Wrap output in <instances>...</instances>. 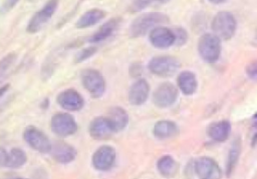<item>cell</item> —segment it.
<instances>
[{
	"instance_id": "obj_25",
	"label": "cell",
	"mask_w": 257,
	"mask_h": 179,
	"mask_svg": "<svg viewBox=\"0 0 257 179\" xmlns=\"http://www.w3.org/2000/svg\"><path fill=\"white\" fill-rule=\"evenodd\" d=\"M240 152H241V142L238 138H236L235 141L232 143L231 149L229 151V156H228V161H227V174L228 175L233 171L235 165L237 164Z\"/></svg>"
},
{
	"instance_id": "obj_11",
	"label": "cell",
	"mask_w": 257,
	"mask_h": 179,
	"mask_svg": "<svg viewBox=\"0 0 257 179\" xmlns=\"http://www.w3.org/2000/svg\"><path fill=\"white\" fill-rule=\"evenodd\" d=\"M151 44L159 49H167L175 44L176 37L172 29L165 26H158L149 33Z\"/></svg>"
},
{
	"instance_id": "obj_24",
	"label": "cell",
	"mask_w": 257,
	"mask_h": 179,
	"mask_svg": "<svg viewBox=\"0 0 257 179\" xmlns=\"http://www.w3.org/2000/svg\"><path fill=\"white\" fill-rule=\"evenodd\" d=\"M27 161L26 153L20 148H12L8 152V160L6 167L8 168H20L22 167Z\"/></svg>"
},
{
	"instance_id": "obj_18",
	"label": "cell",
	"mask_w": 257,
	"mask_h": 179,
	"mask_svg": "<svg viewBox=\"0 0 257 179\" xmlns=\"http://www.w3.org/2000/svg\"><path fill=\"white\" fill-rule=\"evenodd\" d=\"M119 18H111L105 23H103L89 38L88 42L90 43H98L109 38L117 29L119 25Z\"/></svg>"
},
{
	"instance_id": "obj_35",
	"label": "cell",
	"mask_w": 257,
	"mask_h": 179,
	"mask_svg": "<svg viewBox=\"0 0 257 179\" xmlns=\"http://www.w3.org/2000/svg\"><path fill=\"white\" fill-rule=\"evenodd\" d=\"M158 2H160V3H167L168 1H170V0H157Z\"/></svg>"
},
{
	"instance_id": "obj_10",
	"label": "cell",
	"mask_w": 257,
	"mask_h": 179,
	"mask_svg": "<svg viewBox=\"0 0 257 179\" xmlns=\"http://www.w3.org/2000/svg\"><path fill=\"white\" fill-rule=\"evenodd\" d=\"M116 152L108 145H102L95 150L92 155V165L96 170L107 171L111 169L115 162Z\"/></svg>"
},
{
	"instance_id": "obj_17",
	"label": "cell",
	"mask_w": 257,
	"mask_h": 179,
	"mask_svg": "<svg viewBox=\"0 0 257 179\" xmlns=\"http://www.w3.org/2000/svg\"><path fill=\"white\" fill-rule=\"evenodd\" d=\"M230 133H231V124L227 120H220L217 122H213L207 128L208 136L216 142H223L227 140Z\"/></svg>"
},
{
	"instance_id": "obj_9",
	"label": "cell",
	"mask_w": 257,
	"mask_h": 179,
	"mask_svg": "<svg viewBox=\"0 0 257 179\" xmlns=\"http://www.w3.org/2000/svg\"><path fill=\"white\" fill-rule=\"evenodd\" d=\"M178 98L177 87L170 83L165 82L159 85L153 94V102L159 108H167L172 106Z\"/></svg>"
},
{
	"instance_id": "obj_14",
	"label": "cell",
	"mask_w": 257,
	"mask_h": 179,
	"mask_svg": "<svg viewBox=\"0 0 257 179\" xmlns=\"http://www.w3.org/2000/svg\"><path fill=\"white\" fill-rule=\"evenodd\" d=\"M89 135L95 140L108 139L115 131L107 117H95L89 124Z\"/></svg>"
},
{
	"instance_id": "obj_31",
	"label": "cell",
	"mask_w": 257,
	"mask_h": 179,
	"mask_svg": "<svg viewBox=\"0 0 257 179\" xmlns=\"http://www.w3.org/2000/svg\"><path fill=\"white\" fill-rule=\"evenodd\" d=\"M7 160H8V152L5 149L0 148V166L6 167Z\"/></svg>"
},
{
	"instance_id": "obj_16",
	"label": "cell",
	"mask_w": 257,
	"mask_h": 179,
	"mask_svg": "<svg viewBox=\"0 0 257 179\" xmlns=\"http://www.w3.org/2000/svg\"><path fill=\"white\" fill-rule=\"evenodd\" d=\"M150 85L146 79L137 80L128 90V102L132 105H143L149 98Z\"/></svg>"
},
{
	"instance_id": "obj_36",
	"label": "cell",
	"mask_w": 257,
	"mask_h": 179,
	"mask_svg": "<svg viewBox=\"0 0 257 179\" xmlns=\"http://www.w3.org/2000/svg\"><path fill=\"white\" fill-rule=\"evenodd\" d=\"M254 117H255V118H257V112H256V113H255V115H254Z\"/></svg>"
},
{
	"instance_id": "obj_21",
	"label": "cell",
	"mask_w": 257,
	"mask_h": 179,
	"mask_svg": "<svg viewBox=\"0 0 257 179\" xmlns=\"http://www.w3.org/2000/svg\"><path fill=\"white\" fill-rule=\"evenodd\" d=\"M104 16H105V13L101 9H98V8L89 9L78 18V20L75 23V26L76 28H79V29L91 27L97 24Z\"/></svg>"
},
{
	"instance_id": "obj_5",
	"label": "cell",
	"mask_w": 257,
	"mask_h": 179,
	"mask_svg": "<svg viewBox=\"0 0 257 179\" xmlns=\"http://www.w3.org/2000/svg\"><path fill=\"white\" fill-rule=\"evenodd\" d=\"M181 64L179 60L173 56H156L149 62V70L159 77H170L174 75Z\"/></svg>"
},
{
	"instance_id": "obj_26",
	"label": "cell",
	"mask_w": 257,
	"mask_h": 179,
	"mask_svg": "<svg viewBox=\"0 0 257 179\" xmlns=\"http://www.w3.org/2000/svg\"><path fill=\"white\" fill-rule=\"evenodd\" d=\"M16 60V55L14 53H10L3 57L0 60V84L6 76V73L9 71L11 66L14 64Z\"/></svg>"
},
{
	"instance_id": "obj_13",
	"label": "cell",
	"mask_w": 257,
	"mask_h": 179,
	"mask_svg": "<svg viewBox=\"0 0 257 179\" xmlns=\"http://www.w3.org/2000/svg\"><path fill=\"white\" fill-rule=\"evenodd\" d=\"M57 104L67 111H79L84 106L82 96L74 89H65L56 97Z\"/></svg>"
},
{
	"instance_id": "obj_33",
	"label": "cell",
	"mask_w": 257,
	"mask_h": 179,
	"mask_svg": "<svg viewBox=\"0 0 257 179\" xmlns=\"http://www.w3.org/2000/svg\"><path fill=\"white\" fill-rule=\"evenodd\" d=\"M8 88H9V85H8V84H5V85H3V86L0 87V98L7 92Z\"/></svg>"
},
{
	"instance_id": "obj_23",
	"label": "cell",
	"mask_w": 257,
	"mask_h": 179,
	"mask_svg": "<svg viewBox=\"0 0 257 179\" xmlns=\"http://www.w3.org/2000/svg\"><path fill=\"white\" fill-rule=\"evenodd\" d=\"M157 168L164 177H172L178 171V164L170 155H165L158 160Z\"/></svg>"
},
{
	"instance_id": "obj_27",
	"label": "cell",
	"mask_w": 257,
	"mask_h": 179,
	"mask_svg": "<svg viewBox=\"0 0 257 179\" xmlns=\"http://www.w3.org/2000/svg\"><path fill=\"white\" fill-rule=\"evenodd\" d=\"M175 33V37H176V42L175 44H177L178 46H181L183 44H185L188 40V34L187 31L181 27H178L176 29L173 30Z\"/></svg>"
},
{
	"instance_id": "obj_6",
	"label": "cell",
	"mask_w": 257,
	"mask_h": 179,
	"mask_svg": "<svg viewBox=\"0 0 257 179\" xmlns=\"http://www.w3.org/2000/svg\"><path fill=\"white\" fill-rule=\"evenodd\" d=\"M81 83L85 90L94 98H99L105 91V80L95 69H85L81 72Z\"/></svg>"
},
{
	"instance_id": "obj_29",
	"label": "cell",
	"mask_w": 257,
	"mask_h": 179,
	"mask_svg": "<svg viewBox=\"0 0 257 179\" xmlns=\"http://www.w3.org/2000/svg\"><path fill=\"white\" fill-rule=\"evenodd\" d=\"M95 51H96L95 47H88L80 50L76 56V62H82L88 59L90 56H92L95 53Z\"/></svg>"
},
{
	"instance_id": "obj_1",
	"label": "cell",
	"mask_w": 257,
	"mask_h": 179,
	"mask_svg": "<svg viewBox=\"0 0 257 179\" xmlns=\"http://www.w3.org/2000/svg\"><path fill=\"white\" fill-rule=\"evenodd\" d=\"M169 22V17L162 12H148L137 17L131 24L128 33L133 38L141 37L154 28Z\"/></svg>"
},
{
	"instance_id": "obj_15",
	"label": "cell",
	"mask_w": 257,
	"mask_h": 179,
	"mask_svg": "<svg viewBox=\"0 0 257 179\" xmlns=\"http://www.w3.org/2000/svg\"><path fill=\"white\" fill-rule=\"evenodd\" d=\"M50 154L56 162L60 164H67L75 159L77 152L70 144L63 141H57L52 144Z\"/></svg>"
},
{
	"instance_id": "obj_2",
	"label": "cell",
	"mask_w": 257,
	"mask_h": 179,
	"mask_svg": "<svg viewBox=\"0 0 257 179\" xmlns=\"http://www.w3.org/2000/svg\"><path fill=\"white\" fill-rule=\"evenodd\" d=\"M211 28L213 34H215L220 40H230L236 32L237 21L234 15L230 12H218L213 17Z\"/></svg>"
},
{
	"instance_id": "obj_3",
	"label": "cell",
	"mask_w": 257,
	"mask_h": 179,
	"mask_svg": "<svg viewBox=\"0 0 257 179\" xmlns=\"http://www.w3.org/2000/svg\"><path fill=\"white\" fill-rule=\"evenodd\" d=\"M221 48V40L213 33H205L199 38L198 52L207 63H214L219 59Z\"/></svg>"
},
{
	"instance_id": "obj_20",
	"label": "cell",
	"mask_w": 257,
	"mask_h": 179,
	"mask_svg": "<svg viewBox=\"0 0 257 179\" xmlns=\"http://www.w3.org/2000/svg\"><path fill=\"white\" fill-rule=\"evenodd\" d=\"M177 84L185 95H192L198 88V81L195 74L191 71H183L178 75Z\"/></svg>"
},
{
	"instance_id": "obj_7",
	"label": "cell",
	"mask_w": 257,
	"mask_h": 179,
	"mask_svg": "<svg viewBox=\"0 0 257 179\" xmlns=\"http://www.w3.org/2000/svg\"><path fill=\"white\" fill-rule=\"evenodd\" d=\"M23 138L33 150L42 154L50 153L52 144L49 138L40 129L34 126H28L23 132Z\"/></svg>"
},
{
	"instance_id": "obj_32",
	"label": "cell",
	"mask_w": 257,
	"mask_h": 179,
	"mask_svg": "<svg viewBox=\"0 0 257 179\" xmlns=\"http://www.w3.org/2000/svg\"><path fill=\"white\" fill-rule=\"evenodd\" d=\"M19 0H5L2 5V11H9L11 8H13Z\"/></svg>"
},
{
	"instance_id": "obj_4",
	"label": "cell",
	"mask_w": 257,
	"mask_h": 179,
	"mask_svg": "<svg viewBox=\"0 0 257 179\" xmlns=\"http://www.w3.org/2000/svg\"><path fill=\"white\" fill-rule=\"evenodd\" d=\"M58 4L59 0H48L37 12L32 15L27 24L26 31L31 34L40 31L54 15Z\"/></svg>"
},
{
	"instance_id": "obj_19",
	"label": "cell",
	"mask_w": 257,
	"mask_h": 179,
	"mask_svg": "<svg viewBox=\"0 0 257 179\" xmlns=\"http://www.w3.org/2000/svg\"><path fill=\"white\" fill-rule=\"evenodd\" d=\"M153 133L158 139H170L178 135L179 127L170 120H160L154 125Z\"/></svg>"
},
{
	"instance_id": "obj_34",
	"label": "cell",
	"mask_w": 257,
	"mask_h": 179,
	"mask_svg": "<svg viewBox=\"0 0 257 179\" xmlns=\"http://www.w3.org/2000/svg\"><path fill=\"white\" fill-rule=\"evenodd\" d=\"M208 1L213 4H221V3H224L226 0H208Z\"/></svg>"
},
{
	"instance_id": "obj_12",
	"label": "cell",
	"mask_w": 257,
	"mask_h": 179,
	"mask_svg": "<svg viewBox=\"0 0 257 179\" xmlns=\"http://www.w3.org/2000/svg\"><path fill=\"white\" fill-rule=\"evenodd\" d=\"M195 171L201 179H221L219 165L210 157H201L195 162Z\"/></svg>"
},
{
	"instance_id": "obj_37",
	"label": "cell",
	"mask_w": 257,
	"mask_h": 179,
	"mask_svg": "<svg viewBox=\"0 0 257 179\" xmlns=\"http://www.w3.org/2000/svg\"><path fill=\"white\" fill-rule=\"evenodd\" d=\"M15 179H24V178H15Z\"/></svg>"
},
{
	"instance_id": "obj_8",
	"label": "cell",
	"mask_w": 257,
	"mask_h": 179,
	"mask_svg": "<svg viewBox=\"0 0 257 179\" xmlns=\"http://www.w3.org/2000/svg\"><path fill=\"white\" fill-rule=\"evenodd\" d=\"M50 127L57 136L67 137L77 131V124L75 119L68 113H55L50 122Z\"/></svg>"
},
{
	"instance_id": "obj_22",
	"label": "cell",
	"mask_w": 257,
	"mask_h": 179,
	"mask_svg": "<svg viewBox=\"0 0 257 179\" xmlns=\"http://www.w3.org/2000/svg\"><path fill=\"white\" fill-rule=\"evenodd\" d=\"M106 117L110 121L115 132L123 130L128 123L127 112L119 106H114L110 108L108 111V115Z\"/></svg>"
},
{
	"instance_id": "obj_28",
	"label": "cell",
	"mask_w": 257,
	"mask_h": 179,
	"mask_svg": "<svg viewBox=\"0 0 257 179\" xmlns=\"http://www.w3.org/2000/svg\"><path fill=\"white\" fill-rule=\"evenodd\" d=\"M154 0H134L130 6L131 12H140L141 10L147 8Z\"/></svg>"
},
{
	"instance_id": "obj_30",
	"label": "cell",
	"mask_w": 257,
	"mask_h": 179,
	"mask_svg": "<svg viewBox=\"0 0 257 179\" xmlns=\"http://www.w3.org/2000/svg\"><path fill=\"white\" fill-rule=\"evenodd\" d=\"M246 74L250 79L257 81V59L253 60L246 66Z\"/></svg>"
}]
</instances>
